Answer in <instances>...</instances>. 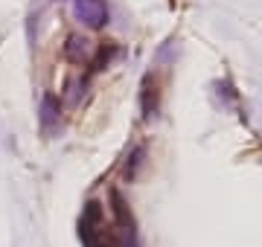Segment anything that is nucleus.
<instances>
[{
    "label": "nucleus",
    "mask_w": 262,
    "mask_h": 247,
    "mask_svg": "<svg viewBox=\"0 0 262 247\" xmlns=\"http://www.w3.org/2000/svg\"><path fill=\"white\" fill-rule=\"evenodd\" d=\"M76 15H79L84 23H91V27H102L105 18H108L102 0H76Z\"/></svg>",
    "instance_id": "nucleus-1"
},
{
    "label": "nucleus",
    "mask_w": 262,
    "mask_h": 247,
    "mask_svg": "<svg viewBox=\"0 0 262 247\" xmlns=\"http://www.w3.org/2000/svg\"><path fill=\"white\" fill-rule=\"evenodd\" d=\"M88 41H79V38H70V44H67V56L73 58V61H79V58L84 56V53H88Z\"/></svg>",
    "instance_id": "nucleus-2"
}]
</instances>
